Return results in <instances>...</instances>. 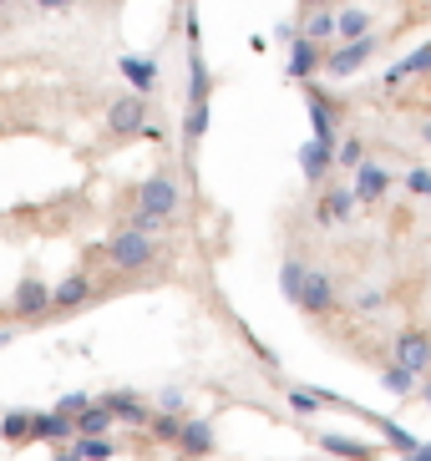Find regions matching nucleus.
Wrapping results in <instances>:
<instances>
[{
    "label": "nucleus",
    "instance_id": "nucleus-1",
    "mask_svg": "<svg viewBox=\"0 0 431 461\" xmlns=\"http://www.w3.org/2000/svg\"><path fill=\"white\" fill-rule=\"evenodd\" d=\"M178 203H183V188H178V177L173 173H152L137 183V198H133V229L142 233H162L168 223H173Z\"/></svg>",
    "mask_w": 431,
    "mask_h": 461
},
{
    "label": "nucleus",
    "instance_id": "nucleus-2",
    "mask_svg": "<svg viewBox=\"0 0 431 461\" xmlns=\"http://www.w3.org/2000/svg\"><path fill=\"white\" fill-rule=\"evenodd\" d=\"M158 233H142V229H133V223H122L117 233H112L107 244H102V258H107L117 274H142V269H152L158 264Z\"/></svg>",
    "mask_w": 431,
    "mask_h": 461
},
{
    "label": "nucleus",
    "instance_id": "nucleus-3",
    "mask_svg": "<svg viewBox=\"0 0 431 461\" xmlns=\"http://www.w3.org/2000/svg\"><path fill=\"white\" fill-rule=\"evenodd\" d=\"M299 314H310V320H335L340 314V289H335V274L310 264L305 269V289H299Z\"/></svg>",
    "mask_w": 431,
    "mask_h": 461
},
{
    "label": "nucleus",
    "instance_id": "nucleus-4",
    "mask_svg": "<svg viewBox=\"0 0 431 461\" xmlns=\"http://www.w3.org/2000/svg\"><path fill=\"white\" fill-rule=\"evenodd\" d=\"M152 127V102L142 92H122L107 102V132L112 137H142Z\"/></svg>",
    "mask_w": 431,
    "mask_h": 461
},
{
    "label": "nucleus",
    "instance_id": "nucleus-5",
    "mask_svg": "<svg viewBox=\"0 0 431 461\" xmlns=\"http://www.w3.org/2000/svg\"><path fill=\"white\" fill-rule=\"evenodd\" d=\"M381 51V36L371 31V36H355V41H345L340 51H325V71L330 77H340V82H351V77H361L365 67H371V56Z\"/></svg>",
    "mask_w": 431,
    "mask_h": 461
},
{
    "label": "nucleus",
    "instance_id": "nucleus-6",
    "mask_svg": "<svg viewBox=\"0 0 431 461\" xmlns=\"http://www.w3.org/2000/svg\"><path fill=\"white\" fill-rule=\"evenodd\" d=\"M11 314L15 320H51V285L41 274H21V285L11 294Z\"/></svg>",
    "mask_w": 431,
    "mask_h": 461
},
{
    "label": "nucleus",
    "instance_id": "nucleus-7",
    "mask_svg": "<svg viewBox=\"0 0 431 461\" xmlns=\"http://www.w3.org/2000/svg\"><path fill=\"white\" fill-rule=\"evenodd\" d=\"M391 360H396V366H406L417 380L431 375V335H426V330H417V325L401 330V335L391 339Z\"/></svg>",
    "mask_w": 431,
    "mask_h": 461
},
{
    "label": "nucleus",
    "instance_id": "nucleus-8",
    "mask_svg": "<svg viewBox=\"0 0 431 461\" xmlns=\"http://www.w3.org/2000/svg\"><path fill=\"white\" fill-rule=\"evenodd\" d=\"M305 86V107H310V137H320V142H340V107L335 96H325L320 82H299Z\"/></svg>",
    "mask_w": 431,
    "mask_h": 461
},
{
    "label": "nucleus",
    "instance_id": "nucleus-9",
    "mask_svg": "<svg viewBox=\"0 0 431 461\" xmlns=\"http://www.w3.org/2000/svg\"><path fill=\"white\" fill-rule=\"evenodd\" d=\"M92 299H96L92 274H87V269H71L61 285H51V314H77V310H87Z\"/></svg>",
    "mask_w": 431,
    "mask_h": 461
},
{
    "label": "nucleus",
    "instance_id": "nucleus-10",
    "mask_svg": "<svg viewBox=\"0 0 431 461\" xmlns=\"http://www.w3.org/2000/svg\"><path fill=\"white\" fill-rule=\"evenodd\" d=\"M355 213H361V198H355V188H330V183H325V188H320V203H315V223H325V229H340V223H351Z\"/></svg>",
    "mask_w": 431,
    "mask_h": 461
},
{
    "label": "nucleus",
    "instance_id": "nucleus-11",
    "mask_svg": "<svg viewBox=\"0 0 431 461\" xmlns=\"http://www.w3.org/2000/svg\"><path fill=\"white\" fill-rule=\"evenodd\" d=\"M299 173H305V183H310V188H325V183H330V173H335V142L310 137V142L299 148Z\"/></svg>",
    "mask_w": 431,
    "mask_h": 461
},
{
    "label": "nucleus",
    "instance_id": "nucleus-12",
    "mask_svg": "<svg viewBox=\"0 0 431 461\" xmlns=\"http://www.w3.org/2000/svg\"><path fill=\"white\" fill-rule=\"evenodd\" d=\"M351 188H355V198H361V203H381V198L396 188V177H391V167H381V163H371V158H365V163L355 167Z\"/></svg>",
    "mask_w": 431,
    "mask_h": 461
},
{
    "label": "nucleus",
    "instance_id": "nucleus-13",
    "mask_svg": "<svg viewBox=\"0 0 431 461\" xmlns=\"http://www.w3.org/2000/svg\"><path fill=\"white\" fill-rule=\"evenodd\" d=\"M96 401L117 416V426H137V431H148L152 411H148V401H142L137 391H107V395H96Z\"/></svg>",
    "mask_w": 431,
    "mask_h": 461
},
{
    "label": "nucleus",
    "instance_id": "nucleus-14",
    "mask_svg": "<svg viewBox=\"0 0 431 461\" xmlns=\"http://www.w3.org/2000/svg\"><path fill=\"white\" fill-rule=\"evenodd\" d=\"M178 451L188 461H203L218 451V436H214V420H198V416H183V436H178Z\"/></svg>",
    "mask_w": 431,
    "mask_h": 461
},
{
    "label": "nucleus",
    "instance_id": "nucleus-15",
    "mask_svg": "<svg viewBox=\"0 0 431 461\" xmlns=\"http://www.w3.org/2000/svg\"><path fill=\"white\" fill-rule=\"evenodd\" d=\"M325 71V51H320V41H310L305 31H299L295 41H289V77L295 82H315Z\"/></svg>",
    "mask_w": 431,
    "mask_h": 461
},
{
    "label": "nucleus",
    "instance_id": "nucleus-16",
    "mask_svg": "<svg viewBox=\"0 0 431 461\" xmlns=\"http://www.w3.org/2000/svg\"><path fill=\"white\" fill-rule=\"evenodd\" d=\"M117 71L122 77H127V82H133V92H142V96H152L158 92V61H152V56H122L117 61Z\"/></svg>",
    "mask_w": 431,
    "mask_h": 461
},
{
    "label": "nucleus",
    "instance_id": "nucleus-17",
    "mask_svg": "<svg viewBox=\"0 0 431 461\" xmlns=\"http://www.w3.org/2000/svg\"><path fill=\"white\" fill-rule=\"evenodd\" d=\"M36 441H46V447H67V441H77V420L61 416V411H36Z\"/></svg>",
    "mask_w": 431,
    "mask_h": 461
},
{
    "label": "nucleus",
    "instance_id": "nucleus-18",
    "mask_svg": "<svg viewBox=\"0 0 431 461\" xmlns=\"http://www.w3.org/2000/svg\"><path fill=\"white\" fill-rule=\"evenodd\" d=\"M0 441L5 447H31L36 441V411H5L0 416Z\"/></svg>",
    "mask_w": 431,
    "mask_h": 461
},
{
    "label": "nucleus",
    "instance_id": "nucleus-19",
    "mask_svg": "<svg viewBox=\"0 0 431 461\" xmlns=\"http://www.w3.org/2000/svg\"><path fill=\"white\" fill-rule=\"evenodd\" d=\"M188 107H214V71L198 51L188 56Z\"/></svg>",
    "mask_w": 431,
    "mask_h": 461
},
{
    "label": "nucleus",
    "instance_id": "nucleus-20",
    "mask_svg": "<svg viewBox=\"0 0 431 461\" xmlns=\"http://www.w3.org/2000/svg\"><path fill=\"white\" fill-rule=\"evenodd\" d=\"M320 441V451H330V456L340 461H376V451L365 447V441H355V436H335V431H320L315 436Z\"/></svg>",
    "mask_w": 431,
    "mask_h": 461
},
{
    "label": "nucleus",
    "instance_id": "nucleus-21",
    "mask_svg": "<svg viewBox=\"0 0 431 461\" xmlns=\"http://www.w3.org/2000/svg\"><path fill=\"white\" fill-rule=\"evenodd\" d=\"M426 71H431V41L417 46V51L406 56V61H396V67L386 71V86H401L406 77H426Z\"/></svg>",
    "mask_w": 431,
    "mask_h": 461
},
{
    "label": "nucleus",
    "instance_id": "nucleus-22",
    "mask_svg": "<svg viewBox=\"0 0 431 461\" xmlns=\"http://www.w3.org/2000/svg\"><path fill=\"white\" fill-rule=\"evenodd\" d=\"M77 420V436H112V426H117V416H112L102 401H92V406L81 411V416H71Z\"/></svg>",
    "mask_w": 431,
    "mask_h": 461
},
{
    "label": "nucleus",
    "instance_id": "nucleus-23",
    "mask_svg": "<svg viewBox=\"0 0 431 461\" xmlns=\"http://www.w3.org/2000/svg\"><path fill=\"white\" fill-rule=\"evenodd\" d=\"M305 269H310V264H305L299 254H289V258L280 264V294L289 299V304H299V289H305Z\"/></svg>",
    "mask_w": 431,
    "mask_h": 461
},
{
    "label": "nucleus",
    "instance_id": "nucleus-24",
    "mask_svg": "<svg viewBox=\"0 0 431 461\" xmlns=\"http://www.w3.org/2000/svg\"><path fill=\"white\" fill-rule=\"evenodd\" d=\"M371 26H376V21H371V11H361V5H351V11H340V15H335V36H340V41L371 36Z\"/></svg>",
    "mask_w": 431,
    "mask_h": 461
},
{
    "label": "nucleus",
    "instance_id": "nucleus-25",
    "mask_svg": "<svg viewBox=\"0 0 431 461\" xmlns=\"http://www.w3.org/2000/svg\"><path fill=\"white\" fill-rule=\"evenodd\" d=\"M148 431H152V441H162V447H178V436H183V416H178V411H152Z\"/></svg>",
    "mask_w": 431,
    "mask_h": 461
},
{
    "label": "nucleus",
    "instance_id": "nucleus-26",
    "mask_svg": "<svg viewBox=\"0 0 431 461\" xmlns=\"http://www.w3.org/2000/svg\"><path fill=\"white\" fill-rule=\"evenodd\" d=\"M299 31H305V36H310V41H335V11H325V5H320V11H305V26H299Z\"/></svg>",
    "mask_w": 431,
    "mask_h": 461
},
{
    "label": "nucleus",
    "instance_id": "nucleus-27",
    "mask_svg": "<svg viewBox=\"0 0 431 461\" xmlns=\"http://www.w3.org/2000/svg\"><path fill=\"white\" fill-rule=\"evenodd\" d=\"M71 447L81 451V461H112L117 456V441H112V436H77Z\"/></svg>",
    "mask_w": 431,
    "mask_h": 461
},
{
    "label": "nucleus",
    "instance_id": "nucleus-28",
    "mask_svg": "<svg viewBox=\"0 0 431 461\" xmlns=\"http://www.w3.org/2000/svg\"><path fill=\"white\" fill-rule=\"evenodd\" d=\"M289 406L299 416H315L320 406H330V391H310V385H289Z\"/></svg>",
    "mask_w": 431,
    "mask_h": 461
},
{
    "label": "nucleus",
    "instance_id": "nucleus-29",
    "mask_svg": "<svg viewBox=\"0 0 431 461\" xmlns=\"http://www.w3.org/2000/svg\"><path fill=\"white\" fill-rule=\"evenodd\" d=\"M365 163V142H361V137H340V142H335V167H345V173H355V167H361Z\"/></svg>",
    "mask_w": 431,
    "mask_h": 461
},
{
    "label": "nucleus",
    "instance_id": "nucleus-30",
    "mask_svg": "<svg viewBox=\"0 0 431 461\" xmlns=\"http://www.w3.org/2000/svg\"><path fill=\"white\" fill-rule=\"evenodd\" d=\"M381 385H386L391 395H411V391H417V375H411L406 366H396V360H391V366L381 370Z\"/></svg>",
    "mask_w": 431,
    "mask_h": 461
},
{
    "label": "nucleus",
    "instance_id": "nucleus-31",
    "mask_svg": "<svg viewBox=\"0 0 431 461\" xmlns=\"http://www.w3.org/2000/svg\"><path fill=\"white\" fill-rule=\"evenodd\" d=\"M406 193L411 198H431V167H411L406 173Z\"/></svg>",
    "mask_w": 431,
    "mask_h": 461
},
{
    "label": "nucleus",
    "instance_id": "nucleus-32",
    "mask_svg": "<svg viewBox=\"0 0 431 461\" xmlns=\"http://www.w3.org/2000/svg\"><path fill=\"white\" fill-rule=\"evenodd\" d=\"M96 395H87V391H71V395H61V401H56V411H61V416H81V411L92 406Z\"/></svg>",
    "mask_w": 431,
    "mask_h": 461
},
{
    "label": "nucleus",
    "instance_id": "nucleus-33",
    "mask_svg": "<svg viewBox=\"0 0 431 461\" xmlns=\"http://www.w3.org/2000/svg\"><path fill=\"white\" fill-rule=\"evenodd\" d=\"M381 304H386V294H381V289H361V294L351 299V310H361V314H376Z\"/></svg>",
    "mask_w": 431,
    "mask_h": 461
},
{
    "label": "nucleus",
    "instance_id": "nucleus-34",
    "mask_svg": "<svg viewBox=\"0 0 431 461\" xmlns=\"http://www.w3.org/2000/svg\"><path fill=\"white\" fill-rule=\"evenodd\" d=\"M386 441H391V447L401 451V456H406V451H417V447H421V441H417L411 431H406V426H386Z\"/></svg>",
    "mask_w": 431,
    "mask_h": 461
},
{
    "label": "nucleus",
    "instance_id": "nucleus-35",
    "mask_svg": "<svg viewBox=\"0 0 431 461\" xmlns=\"http://www.w3.org/2000/svg\"><path fill=\"white\" fill-rule=\"evenodd\" d=\"M158 411H178V416H188V395H183V391H162L158 395Z\"/></svg>",
    "mask_w": 431,
    "mask_h": 461
},
{
    "label": "nucleus",
    "instance_id": "nucleus-36",
    "mask_svg": "<svg viewBox=\"0 0 431 461\" xmlns=\"http://www.w3.org/2000/svg\"><path fill=\"white\" fill-rule=\"evenodd\" d=\"M31 5H36L41 15H67V11H77L81 0H31Z\"/></svg>",
    "mask_w": 431,
    "mask_h": 461
},
{
    "label": "nucleus",
    "instance_id": "nucleus-37",
    "mask_svg": "<svg viewBox=\"0 0 431 461\" xmlns=\"http://www.w3.org/2000/svg\"><path fill=\"white\" fill-rule=\"evenodd\" d=\"M401 461H431V441H421V447L417 451H406V456Z\"/></svg>",
    "mask_w": 431,
    "mask_h": 461
},
{
    "label": "nucleus",
    "instance_id": "nucleus-38",
    "mask_svg": "<svg viewBox=\"0 0 431 461\" xmlns=\"http://www.w3.org/2000/svg\"><path fill=\"white\" fill-rule=\"evenodd\" d=\"M51 461H81V451L67 441V447H56V456H51Z\"/></svg>",
    "mask_w": 431,
    "mask_h": 461
},
{
    "label": "nucleus",
    "instance_id": "nucleus-39",
    "mask_svg": "<svg viewBox=\"0 0 431 461\" xmlns=\"http://www.w3.org/2000/svg\"><path fill=\"white\" fill-rule=\"evenodd\" d=\"M299 5H305V11H320V5H330V0H299Z\"/></svg>",
    "mask_w": 431,
    "mask_h": 461
},
{
    "label": "nucleus",
    "instance_id": "nucleus-40",
    "mask_svg": "<svg viewBox=\"0 0 431 461\" xmlns=\"http://www.w3.org/2000/svg\"><path fill=\"white\" fill-rule=\"evenodd\" d=\"M421 142H426V148H431V122H421Z\"/></svg>",
    "mask_w": 431,
    "mask_h": 461
},
{
    "label": "nucleus",
    "instance_id": "nucleus-41",
    "mask_svg": "<svg viewBox=\"0 0 431 461\" xmlns=\"http://www.w3.org/2000/svg\"><path fill=\"white\" fill-rule=\"evenodd\" d=\"M421 401H426V406H431V375H426V385H421Z\"/></svg>",
    "mask_w": 431,
    "mask_h": 461
},
{
    "label": "nucleus",
    "instance_id": "nucleus-42",
    "mask_svg": "<svg viewBox=\"0 0 431 461\" xmlns=\"http://www.w3.org/2000/svg\"><path fill=\"white\" fill-rule=\"evenodd\" d=\"M5 345H11V335H5V330H0V350H5Z\"/></svg>",
    "mask_w": 431,
    "mask_h": 461
},
{
    "label": "nucleus",
    "instance_id": "nucleus-43",
    "mask_svg": "<svg viewBox=\"0 0 431 461\" xmlns=\"http://www.w3.org/2000/svg\"><path fill=\"white\" fill-rule=\"evenodd\" d=\"M11 5H15V0H0V11H11Z\"/></svg>",
    "mask_w": 431,
    "mask_h": 461
}]
</instances>
